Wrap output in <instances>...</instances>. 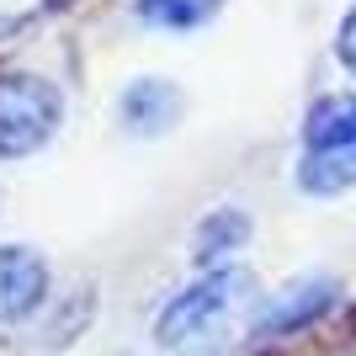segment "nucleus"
<instances>
[{"instance_id":"1","label":"nucleus","mask_w":356,"mask_h":356,"mask_svg":"<svg viewBox=\"0 0 356 356\" xmlns=\"http://www.w3.org/2000/svg\"><path fill=\"white\" fill-rule=\"evenodd\" d=\"M250 271L239 266H213L202 271L197 282H186L181 293H170L154 314V346L170 356H197L208 346L223 341V330L234 325L239 314L255 309V293H250Z\"/></svg>"},{"instance_id":"2","label":"nucleus","mask_w":356,"mask_h":356,"mask_svg":"<svg viewBox=\"0 0 356 356\" xmlns=\"http://www.w3.org/2000/svg\"><path fill=\"white\" fill-rule=\"evenodd\" d=\"M64 122V96L38 74H0V160H27Z\"/></svg>"},{"instance_id":"3","label":"nucleus","mask_w":356,"mask_h":356,"mask_svg":"<svg viewBox=\"0 0 356 356\" xmlns=\"http://www.w3.org/2000/svg\"><path fill=\"white\" fill-rule=\"evenodd\" d=\"M341 298V282L335 277H293L287 287H277L271 298H261L245 319V335L250 341H282V335H298L309 330L314 319H325Z\"/></svg>"},{"instance_id":"4","label":"nucleus","mask_w":356,"mask_h":356,"mask_svg":"<svg viewBox=\"0 0 356 356\" xmlns=\"http://www.w3.org/2000/svg\"><path fill=\"white\" fill-rule=\"evenodd\" d=\"M54 298V271L32 245H0V330L27 325Z\"/></svg>"},{"instance_id":"5","label":"nucleus","mask_w":356,"mask_h":356,"mask_svg":"<svg viewBox=\"0 0 356 356\" xmlns=\"http://www.w3.org/2000/svg\"><path fill=\"white\" fill-rule=\"evenodd\" d=\"M181 112H186V96H181V86H176V80H165V74H144V80H134V86L122 90V102H118V122L134 138L170 134V128L181 122Z\"/></svg>"},{"instance_id":"6","label":"nucleus","mask_w":356,"mask_h":356,"mask_svg":"<svg viewBox=\"0 0 356 356\" xmlns=\"http://www.w3.org/2000/svg\"><path fill=\"white\" fill-rule=\"evenodd\" d=\"M250 245V213L245 208H213L197 218L192 229V261L202 271L213 266H234V255Z\"/></svg>"},{"instance_id":"7","label":"nucleus","mask_w":356,"mask_h":356,"mask_svg":"<svg viewBox=\"0 0 356 356\" xmlns=\"http://www.w3.org/2000/svg\"><path fill=\"white\" fill-rule=\"evenodd\" d=\"M356 144V90H330L303 118V149H341Z\"/></svg>"},{"instance_id":"8","label":"nucleus","mask_w":356,"mask_h":356,"mask_svg":"<svg viewBox=\"0 0 356 356\" xmlns=\"http://www.w3.org/2000/svg\"><path fill=\"white\" fill-rule=\"evenodd\" d=\"M356 186V144L341 149H309L298 165V192L309 197H341Z\"/></svg>"},{"instance_id":"9","label":"nucleus","mask_w":356,"mask_h":356,"mask_svg":"<svg viewBox=\"0 0 356 356\" xmlns=\"http://www.w3.org/2000/svg\"><path fill=\"white\" fill-rule=\"evenodd\" d=\"M218 6L223 0H134L138 22H149L160 32H192V27L218 16Z\"/></svg>"},{"instance_id":"10","label":"nucleus","mask_w":356,"mask_h":356,"mask_svg":"<svg viewBox=\"0 0 356 356\" xmlns=\"http://www.w3.org/2000/svg\"><path fill=\"white\" fill-rule=\"evenodd\" d=\"M335 59H341L346 70L356 74V6L341 16V32H335Z\"/></svg>"},{"instance_id":"11","label":"nucleus","mask_w":356,"mask_h":356,"mask_svg":"<svg viewBox=\"0 0 356 356\" xmlns=\"http://www.w3.org/2000/svg\"><path fill=\"white\" fill-rule=\"evenodd\" d=\"M43 0H0V32H11V27H22L32 11H38Z\"/></svg>"}]
</instances>
